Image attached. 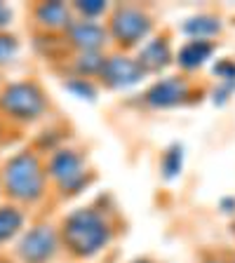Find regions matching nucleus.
I'll list each match as a JSON object with an SVG mask.
<instances>
[{"instance_id": "f8f14e48", "label": "nucleus", "mask_w": 235, "mask_h": 263, "mask_svg": "<svg viewBox=\"0 0 235 263\" xmlns=\"http://www.w3.org/2000/svg\"><path fill=\"white\" fill-rule=\"evenodd\" d=\"M22 226V216L14 209H0V240H5Z\"/></svg>"}, {"instance_id": "9d476101", "label": "nucleus", "mask_w": 235, "mask_h": 263, "mask_svg": "<svg viewBox=\"0 0 235 263\" xmlns=\"http://www.w3.org/2000/svg\"><path fill=\"white\" fill-rule=\"evenodd\" d=\"M55 174L59 176V179H73V176H80V167H78V158L76 155H71V153H61L59 158L55 160Z\"/></svg>"}, {"instance_id": "20e7f679", "label": "nucleus", "mask_w": 235, "mask_h": 263, "mask_svg": "<svg viewBox=\"0 0 235 263\" xmlns=\"http://www.w3.org/2000/svg\"><path fill=\"white\" fill-rule=\"evenodd\" d=\"M52 249H55V237H52V233L47 228H38L28 233V237L22 245V254L33 263L45 261L52 254Z\"/></svg>"}, {"instance_id": "4468645a", "label": "nucleus", "mask_w": 235, "mask_h": 263, "mask_svg": "<svg viewBox=\"0 0 235 263\" xmlns=\"http://www.w3.org/2000/svg\"><path fill=\"white\" fill-rule=\"evenodd\" d=\"M14 40L12 38H0V61H7L12 54H14Z\"/></svg>"}, {"instance_id": "2eb2a0df", "label": "nucleus", "mask_w": 235, "mask_h": 263, "mask_svg": "<svg viewBox=\"0 0 235 263\" xmlns=\"http://www.w3.org/2000/svg\"><path fill=\"white\" fill-rule=\"evenodd\" d=\"M85 12H89V14H94V12H99V10H104V3H97V5H80Z\"/></svg>"}, {"instance_id": "f257e3e1", "label": "nucleus", "mask_w": 235, "mask_h": 263, "mask_svg": "<svg viewBox=\"0 0 235 263\" xmlns=\"http://www.w3.org/2000/svg\"><path fill=\"white\" fill-rule=\"evenodd\" d=\"M66 240L80 254L97 252L106 242V226L94 212H78L66 223Z\"/></svg>"}, {"instance_id": "ddd939ff", "label": "nucleus", "mask_w": 235, "mask_h": 263, "mask_svg": "<svg viewBox=\"0 0 235 263\" xmlns=\"http://www.w3.org/2000/svg\"><path fill=\"white\" fill-rule=\"evenodd\" d=\"M64 7L61 5H47V7H43L40 10V16L43 19H49V24H59V22H64Z\"/></svg>"}, {"instance_id": "423d86ee", "label": "nucleus", "mask_w": 235, "mask_h": 263, "mask_svg": "<svg viewBox=\"0 0 235 263\" xmlns=\"http://www.w3.org/2000/svg\"><path fill=\"white\" fill-rule=\"evenodd\" d=\"M184 94H186V85H184V82L165 80L151 92V101H153V104H160V106H170V104H176Z\"/></svg>"}, {"instance_id": "6e6552de", "label": "nucleus", "mask_w": 235, "mask_h": 263, "mask_svg": "<svg viewBox=\"0 0 235 263\" xmlns=\"http://www.w3.org/2000/svg\"><path fill=\"white\" fill-rule=\"evenodd\" d=\"M73 40H76L78 45H82V47L94 49V47H99V45L104 43V33H101L99 26L85 22V24H80V26L73 28Z\"/></svg>"}, {"instance_id": "f03ea898", "label": "nucleus", "mask_w": 235, "mask_h": 263, "mask_svg": "<svg viewBox=\"0 0 235 263\" xmlns=\"http://www.w3.org/2000/svg\"><path fill=\"white\" fill-rule=\"evenodd\" d=\"M7 186L19 197H35L43 186L38 162L28 155H19L7 164Z\"/></svg>"}, {"instance_id": "39448f33", "label": "nucleus", "mask_w": 235, "mask_h": 263, "mask_svg": "<svg viewBox=\"0 0 235 263\" xmlns=\"http://www.w3.org/2000/svg\"><path fill=\"white\" fill-rule=\"evenodd\" d=\"M146 31H148V22L146 16H141L139 12L127 10L122 14H118V19H115V35L122 38L125 43H134Z\"/></svg>"}, {"instance_id": "9b49d317", "label": "nucleus", "mask_w": 235, "mask_h": 263, "mask_svg": "<svg viewBox=\"0 0 235 263\" xmlns=\"http://www.w3.org/2000/svg\"><path fill=\"white\" fill-rule=\"evenodd\" d=\"M167 45L165 43H153L148 45L146 52H143L141 61L148 66V68H160V66H165V61H167Z\"/></svg>"}, {"instance_id": "7ed1b4c3", "label": "nucleus", "mask_w": 235, "mask_h": 263, "mask_svg": "<svg viewBox=\"0 0 235 263\" xmlns=\"http://www.w3.org/2000/svg\"><path fill=\"white\" fill-rule=\"evenodd\" d=\"M3 106L12 113L22 115V118H31L43 108V99H40L38 89L28 87V85H14L5 92L3 97Z\"/></svg>"}, {"instance_id": "1a4fd4ad", "label": "nucleus", "mask_w": 235, "mask_h": 263, "mask_svg": "<svg viewBox=\"0 0 235 263\" xmlns=\"http://www.w3.org/2000/svg\"><path fill=\"white\" fill-rule=\"evenodd\" d=\"M212 52V45L205 43V40H193L191 45H186L184 47V52H181V64L184 66H197L203 64L205 57Z\"/></svg>"}, {"instance_id": "dca6fc26", "label": "nucleus", "mask_w": 235, "mask_h": 263, "mask_svg": "<svg viewBox=\"0 0 235 263\" xmlns=\"http://www.w3.org/2000/svg\"><path fill=\"white\" fill-rule=\"evenodd\" d=\"M197 28H205V24H188V31H197ZM209 31H216L219 28V24H212V26H207Z\"/></svg>"}, {"instance_id": "0eeeda50", "label": "nucleus", "mask_w": 235, "mask_h": 263, "mask_svg": "<svg viewBox=\"0 0 235 263\" xmlns=\"http://www.w3.org/2000/svg\"><path fill=\"white\" fill-rule=\"evenodd\" d=\"M106 76L115 85H130V82H134L139 78V66L127 59H113L106 66Z\"/></svg>"}]
</instances>
